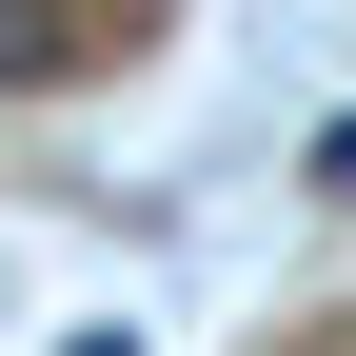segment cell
Here are the masks:
<instances>
[{"label":"cell","mask_w":356,"mask_h":356,"mask_svg":"<svg viewBox=\"0 0 356 356\" xmlns=\"http://www.w3.org/2000/svg\"><path fill=\"white\" fill-rule=\"evenodd\" d=\"M99 40H119V20H79V0H0V79H20V99H40V79H79Z\"/></svg>","instance_id":"6da1fadb"},{"label":"cell","mask_w":356,"mask_h":356,"mask_svg":"<svg viewBox=\"0 0 356 356\" xmlns=\"http://www.w3.org/2000/svg\"><path fill=\"white\" fill-rule=\"evenodd\" d=\"M297 198H317V218H356V99H337V119H297Z\"/></svg>","instance_id":"7a4b0ae2"},{"label":"cell","mask_w":356,"mask_h":356,"mask_svg":"<svg viewBox=\"0 0 356 356\" xmlns=\"http://www.w3.org/2000/svg\"><path fill=\"white\" fill-rule=\"evenodd\" d=\"M60 356H139V317H79V337H60Z\"/></svg>","instance_id":"3957f363"}]
</instances>
